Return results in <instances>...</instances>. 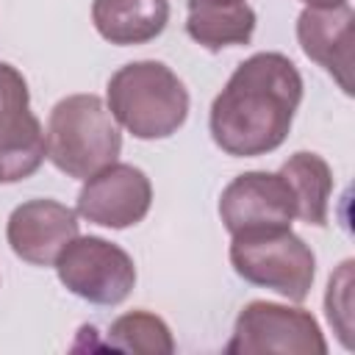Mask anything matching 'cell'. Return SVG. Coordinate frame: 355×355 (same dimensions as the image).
Instances as JSON below:
<instances>
[{"mask_svg": "<svg viewBox=\"0 0 355 355\" xmlns=\"http://www.w3.org/2000/svg\"><path fill=\"white\" fill-rule=\"evenodd\" d=\"M302 100V78L283 53H255L236 67L211 105V136L227 155L277 150Z\"/></svg>", "mask_w": 355, "mask_h": 355, "instance_id": "6da1fadb", "label": "cell"}, {"mask_svg": "<svg viewBox=\"0 0 355 355\" xmlns=\"http://www.w3.org/2000/svg\"><path fill=\"white\" fill-rule=\"evenodd\" d=\"M108 111L136 139L172 136L189 114V92L161 61H136L108 80Z\"/></svg>", "mask_w": 355, "mask_h": 355, "instance_id": "7a4b0ae2", "label": "cell"}, {"mask_svg": "<svg viewBox=\"0 0 355 355\" xmlns=\"http://www.w3.org/2000/svg\"><path fill=\"white\" fill-rule=\"evenodd\" d=\"M122 136L114 114L97 94L64 97L47 122V158L69 178H92L116 161Z\"/></svg>", "mask_w": 355, "mask_h": 355, "instance_id": "3957f363", "label": "cell"}, {"mask_svg": "<svg viewBox=\"0 0 355 355\" xmlns=\"http://www.w3.org/2000/svg\"><path fill=\"white\" fill-rule=\"evenodd\" d=\"M230 263L239 277L252 286L272 288L294 302H302L316 275L311 247L291 227H258L233 233Z\"/></svg>", "mask_w": 355, "mask_h": 355, "instance_id": "277c9868", "label": "cell"}, {"mask_svg": "<svg viewBox=\"0 0 355 355\" xmlns=\"http://www.w3.org/2000/svg\"><path fill=\"white\" fill-rule=\"evenodd\" d=\"M55 272L72 294L94 305H119L136 286L130 255L100 236H75L55 258Z\"/></svg>", "mask_w": 355, "mask_h": 355, "instance_id": "5b68a950", "label": "cell"}, {"mask_svg": "<svg viewBox=\"0 0 355 355\" xmlns=\"http://www.w3.org/2000/svg\"><path fill=\"white\" fill-rule=\"evenodd\" d=\"M230 355H258V352H283V355H324L327 344L316 319L308 311L286 308L277 302H250L233 327L227 344Z\"/></svg>", "mask_w": 355, "mask_h": 355, "instance_id": "8992f818", "label": "cell"}, {"mask_svg": "<svg viewBox=\"0 0 355 355\" xmlns=\"http://www.w3.org/2000/svg\"><path fill=\"white\" fill-rule=\"evenodd\" d=\"M219 216L230 236L258 227H288L297 216V200L280 172H244L222 191Z\"/></svg>", "mask_w": 355, "mask_h": 355, "instance_id": "52a82bcc", "label": "cell"}, {"mask_svg": "<svg viewBox=\"0 0 355 355\" xmlns=\"http://www.w3.org/2000/svg\"><path fill=\"white\" fill-rule=\"evenodd\" d=\"M153 202V186L147 175L130 164H108L86 178L78 194V214L103 227L139 225Z\"/></svg>", "mask_w": 355, "mask_h": 355, "instance_id": "ba28073f", "label": "cell"}, {"mask_svg": "<svg viewBox=\"0 0 355 355\" xmlns=\"http://www.w3.org/2000/svg\"><path fill=\"white\" fill-rule=\"evenodd\" d=\"M75 236H78L75 211L55 200H31L17 205L6 227V239L11 250L33 266L55 263L61 250Z\"/></svg>", "mask_w": 355, "mask_h": 355, "instance_id": "9c48e42d", "label": "cell"}, {"mask_svg": "<svg viewBox=\"0 0 355 355\" xmlns=\"http://www.w3.org/2000/svg\"><path fill=\"white\" fill-rule=\"evenodd\" d=\"M297 39L302 53L324 67L338 86L352 94V44H355V11L347 3L308 6L297 19Z\"/></svg>", "mask_w": 355, "mask_h": 355, "instance_id": "30bf717a", "label": "cell"}, {"mask_svg": "<svg viewBox=\"0 0 355 355\" xmlns=\"http://www.w3.org/2000/svg\"><path fill=\"white\" fill-rule=\"evenodd\" d=\"M92 19L111 44H144L169 22V0H94Z\"/></svg>", "mask_w": 355, "mask_h": 355, "instance_id": "8fae6325", "label": "cell"}, {"mask_svg": "<svg viewBox=\"0 0 355 355\" xmlns=\"http://www.w3.org/2000/svg\"><path fill=\"white\" fill-rule=\"evenodd\" d=\"M47 155V136L28 105L0 111V183L31 178Z\"/></svg>", "mask_w": 355, "mask_h": 355, "instance_id": "7c38bea8", "label": "cell"}, {"mask_svg": "<svg viewBox=\"0 0 355 355\" xmlns=\"http://www.w3.org/2000/svg\"><path fill=\"white\" fill-rule=\"evenodd\" d=\"M186 31L208 50L247 44L255 31V11L244 0H189Z\"/></svg>", "mask_w": 355, "mask_h": 355, "instance_id": "4fadbf2b", "label": "cell"}, {"mask_svg": "<svg viewBox=\"0 0 355 355\" xmlns=\"http://www.w3.org/2000/svg\"><path fill=\"white\" fill-rule=\"evenodd\" d=\"M280 175L294 191L297 216L308 225H327V205L333 191V175L322 155L316 153H294L283 166Z\"/></svg>", "mask_w": 355, "mask_h": 355, "instance_id": "5bb4252c", "label": "cell"}, {"mask_svg": "<svg viewBox=\"0 0 355 355\" xmlns=\"http://www.w3.org/2000/svg\"><path fill=\"white\" fill-rule=\"evenodd\" d=\"M105 344L111 349L136 352V355H169L175 349L172 333L164 324V319H158L155 313H147V311H133V313L119 316L108 327Z\"/></svg>", "mask_w": 355, "mask_h": 355, "instance_id": "9a60e30c", "label": "cell"}, {"mask_svg": "<svg viewBox=\"0 0 355 355\" xmlns=\"http://www.w3.org/2000/svg\"><path fill=\"white\" fill-rule=\"evenodd\" d=\"M308 6H338V3H347V0H302Z\"/></svg>", "mask_w": 355, "mask_h": 355, "instance_id": "2e32d148", "label": "cell"}]
</instances>
